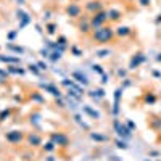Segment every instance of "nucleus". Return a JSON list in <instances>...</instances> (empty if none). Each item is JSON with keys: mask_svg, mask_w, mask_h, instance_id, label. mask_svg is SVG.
<instances>
[{"mask_svg": "<svg viewBox=\"0 0 161 161\" xmlns=\"http://www.w3.org/2000/svg\"><path fill=\"white\" fill-rule=\"evenodd\" d=\"M73 77H74V79H77V82L84 84V85H87V84H89L87 76H84V74L80 73V71H74V73H73Z\"/></svg>", "mask_w": 161, "mask_h": 161, "instance_id": "nucleus-7", "label": "nucleus"}, {"mask_svg": "<svg viewBox=\"0 0 161 161\" xmlns=\"http://www.w3.org/2000/svg\"><path fill=\"white\" fill-rule=\"evenodd\" d=\"M73 52H74L76 55H80V52H79V48H77V47H73Z\"/></svg>", "mask_w": 161, "mask_h": 161, "instance_id": "nucleus-36", "label": "nucleus"}, {"mask_svg": "<svg viewBox=\"0 0 161 161\" xmlns=\"http://www.w3.org/2000/svg\"><path fill=\"white\" fill-rule=\"evenodd\" d=\"M10 73H15V74H23L24 70H20V68H10Z\"/></svg>", "mask_w": 161, "mask_h": 161, "instance_id": "nucleus-25", "label": "nucleus"}, {"mask_svg": "<svg viewBox=\"0 0 161 161\" xmlns=\"http://www.w3.org/2000/svg\"><path fill=\"white\" fill-rule=\"evenodd\" d=\"M16 15H18V18H21V20H23V23H21V26H20V27H24V26L27 24V23H29V16H27V15L24 13V11L18 10V13H16Z\"/></svg>", "mask_w": 161, "mask_h": 161, "instance_id": "nucleus-11", "label": "nucleus"}, {"mask_svg": "<svg viewBox=\"0 0 161 161\" xmlns=\"http://www.w3.org/2000/svg\"><path fill=\"white\" fill-rule=\"evenodd\" d=\"M118 74H119V76H126V71H124V70H119Z\"/></svg>", "mask_w": 161, "mask_h": 161, "instance_id": "nucleus-37", "label": "nucleus"}, {"mask_svg": "<svg viewBox=\"0 0 161 161\" xmlns=\"http://www.w3.org/2000/svg\"><path fill=\"white\" fill-rule=\"evenodd\" d=\"M97 55L102 56V58H105V56L110 55V50H100V52H97Z\"/></svg>", "mask_w": 161, "mask_h": 161, "instance_id": "nucleus-23", "label": "nucleus"}, {"mask_svg": "<svg viewBox=\"0 0 161 161\" xmlns=\"http://www.w3.org/2000/svg\"><path fill=\"white\" fill-rule=\"evenodd\" d=\"M42 87L47 90V92H50L52 95H55V97H60V90L56 89V87H53V85H50V84H42Z\"/></svg>", "mask_w": 161, "mask_h": 161, "instance_id": "nucleus-9", "label": "nucleus"}, {"mask_svg": "<svg viewBox=\"0 0 161 161\" xmlns=\"http://www.w3.org/2000/svg\"><path fill=\"white\" fill-rule=\"evenodd\" d=\"M37 66L40 68V70H47V65H45V63H42V61H39V63H37Z\"/></svg>", "mask_w": 161, "mask_h": 161, "instance_id": "nucleus-31", "label": "nucleus"}, {"mask_svg": "<svg viewBox=\"0 0 161 161\" xmlns=\"http://www.w3.org/2000/svg\"><path fill=\"white\" fill-rule=\"evenodd\" d=\"M92 68H94V71H95V73H98V74H102V76H103V71H102V68H100L98 65H94Z\"/></svg>", "mask_w": 161, "mask_h": 161, "instance_id": "nucleus-29", "label": "nucleus"}, {"mask_svg": "<svg viewBox=\"0 0 161 161\" xmlns=\"http://www.w3.org/2000/svg\"><path fill=\"white\" fill-rule=\"evenodd\" d=\"M52 140H53V143H58V145H68V137L63 134H53Z\"/></svg>", "mask_w": 161, "mask_h": 161, "instance_id": "nucleus-6", "label": "nucleus"}, {"mask_svg": "<svg viewBox=\"0 0 161 161\" xmlns=\"http://www.w3.org/2000/svg\"><path fill=\"white\" fill-rule=\"evenodd\" d=\"M121 94H123V89H116V92H114V106H113V113L118 114L119 113V98H121Z\"/></svg>", "mask_w": 161, "mask_h": 161, "instance_id": "nucleus-5", "label": "nucleus"}, {"mask_svg": "<svg viewBox=\"0 0 161 161\" xmlns=\"http://www.w3.org/2000/svg\"><path fill=\"white\" fill-rule=\"evenodd\" d=\"M139 3L142 5V7H147V5L150 3V0H139Z\"/></svg>", "mask_w": 161, "mask_h": 161, "instance_id": "nucleus-32", "label": "nucleus"}, {"mask_svg": "<svg viewBox=\"0 0 161 161\" xmlns=\"http://www.w3.org/2000/svg\"><path fill=\"white\" fill-rule=\"evenodd\" d=\"M2 61H8V63H18L20 58H13V56H0Z\"/></svg>", "mask_w": 161, "mask_h": 161, "instance_id": "nucleus-19", "label": "nucleus"}, {"mask_svg": "<svg viewBox=\"0 0 161 161\" xmlns=\"http://www.w3.org/2000/svg\"><path fill=\"white\" fill-rule=\"evenodd\" d=\"M158 161H161V159H158Z\"/></svg>", "mask_w": 161, "mask_h": 161, "instance_id": "nucleus-40", "label": "nucleus"}, {"mask_svg": "<svg viewBox=\"0 0 161 161\" xmlns=\"http://www.w3.org/2000/svg\"><path fill=\"white\" fill-rule=\"evenodd\" d=\"M114 129H116L118 135H121V137H123V139H131V137H132V132H131V129L127 127V126L121 124L118 119L114 121Z\"/></svg>", "mask_w": 161, "mask_h": 161, "instance_id": "nucleus-2", "label": "nucleus"}, {"mask_svg": "<svg viewBox=\"0 0 161 161\" xmlns=\"http://www.w3.org/2000/svg\"><path fill=\"white\" fill-rule=\"evenodd\" d=\"M8 48H11L13 52H18V53H23V48L18 47V45H8Z\"/></svg>", "mask_w": 161, "mask_h": 161, "instance_id": "nucleus-24", "label": "nucleus"}, {"mask_svg": "<svg viewBox=\"0 0 161 161\" xmlns=\"http://www.w3.org/2000/svg\"><path fill=\"white\" fill-rule=\"evenodd\" d=\"M44 148H45L47 152H53V150H55V143L50 142V143H47V145H44Z\"/></svg>", "mask_w": 161, "mask_h": 161, "instance_id": "nucleus-22", "label": "nucleus"}, {"mask_svg": "<svg viewBox=\"0 0 161 161\" xmlns=\"http://www.w3.org/2000/svg\"><path fill=\"white\" fill-rule=\"evenodd\" d=\"M118 36H127V34L131 32V29L129 27H126V26H121V27H118Z\"/></svg>", "mask_w": 161, "mask_h": 161, "instance_id": "nucleus-15", "label": "nucleus"}, {"mask_svg": "<svg viewBox=\"0 0 161 161\" xmlns=\"http://www.w3.org/2000/svg\"><path fill=\"white\" fill-rule=\"evenodd\" d=\"M108 20V13H105V11H100V13H97L94 16V20H92V27L94 29H100L102 24Z\"/></svg>", "mask_w": 161, "mask_h": 161, "instance_id": "nucleus-3", "label": "nucleus"}, {"mask_svg": "<svg viewBox=\"0 0 161 161\" xmlns=\"http://www.w3.org/2000/svg\"><path fill=\"white\" fill-rule=\"evenodd\" d=\"M79 13H80V8L77 7V5H70V7H68V15L70 16H79Z\"/></svg>", "mask_w": 161, "mask_h": 161, "instance_id": "nucleus-10", "label": "nucleus"}, {"mask_svg": "<svg viewBox=\"0 0 161 161\" xmlns=\"http://www.w3.org/2000/svg\"><path fill=\"white\" fill-rule=\"evenodd\" d=\"M116 147H118V148H123V150H126V148H127V143H126L124 140H116Z\"/></svg>", "mask_w": 161, "mask_h": 161, "instance_id": "nucleus-20", "label": "nucleus"}, {"mask_svg": "<svg viewBox=\"0 0 161 161\" xmlns=\"http://www.w3.org/2000/svg\"><path fill=\"white\" fill-rule=\"evenodd\" d=\"M87 8L92 10V11H95V10H100L102 5H100V2H90V3L87 5Z\"/></svg>", "mask_w": 161, "mask_h": 161, "instance_id": "nucleus-16", "label": "nucleus"}, {"mask_svg": "<svg viewBox=\"0 0 161 161\" xmlns=\"http://www.w3.org/2000/svg\"><path fill=\"white\" fill-rule=\"evenodd\" d=\"M7 140H10V142H20L21 140V132H18V131L8 132V134H7Z\"/></svg>", "mask_w": 161, "mask_h": 161, "instance_id": "nucleus-8", "label": "nucleus"}, {"mask_svg": "<svg viewBox=\"0 0 161 161\" xmlns=\"http://www.w3.org/2000/svg\"><path fill=\"white\" fill-rule=\"evenodd\" d=\"M34 100H37V102H42V97H40V95H34Z\"/></svg>", "mask_w": 161, "mask_h": 161, "instance_id": "nucleus-35", "label": "nucleus"}, {"mask_svg": "<svg viewBox=\"0 0 161 161\" xmlns=\"http://www.w3.org/2000/svg\"><path fill=\"white\" fill-rule=\"evenodd\" d=\"M92 139H94V140H100V142H103V140H106V137H105V135H100V134H92Z\"/></svg>", "mask_w": 161, "mask_h": 161, "instance_id": "nucleus-21", "label": "nucleus"}, {"mask_svg": "<svg viewBox=\"0 0 161 161\" xmlns=\"http://www.w3.org/2000/svg\"><path fill=\"white\" fill-rule=\"evenodd\" d=\"M29 143H31V145H39V143H40V137L39 135H29Z\"/></svg>", "mask_w": 161, "mask_h": 161, "instance_id": "nucleus-18", "label": "nucleus"}, {"mask_svg": "<svg viewBox=\"0 0 161 161\" xmlns=\"http://www.w3.org/2000/svg\"><path fill=\"white\" fill-rule=\"evenodd\" d=\"M8 37H10V40H13V39L16 37V32H10V34H8Z\"/></svg>", "mask_w": 161, "mask_h": 161, "instance_id": "nucleus-33", "label": "nucleus"}, {"mask_svg": "<svg viewBox=\"0 0 161 161\" xmlns=\"http://www.w3.org/2000/svg\"><path fill=\"white\" fill-rule=\"evenodd\" d=\"M84 113L90 114V116H92V118H95V119H98V118H100V113H98V111H94L90 106H84Z\"/></svg>", "mask_w": 161, "mask_h": 161, "instance_id": "nucleus-13", "label": "nucleus"}, {"mask_svg": "<svg viewBox=\"0 0 161 161\" xmlns=\"http://www.w3.org/2000/svg\"><path fill=\"white\" fill-rule=\"evenodd\" d=\"M127 127H129V129L132 131V129H134V127H135V124H134V123H131V121H129V123H127Z\"/></svg>", "mask_w": 161, "mask_h": 161, "instance_id": "nucleus-34", "label": "nucleus"}, {"mask_svg": "<svg viewBox=\"0 0 161 161\" xmlns=\"http://www.w3.org/2000/svg\"><path fill=\"white\" fill-rule=\"evenodd\" d=\"M156 60H158V61H161V53H159V55L156 56Z\"/></svg>", "mask_w": 161, "mask_h": 161, "instance_id": "nucleus-38", "label": "nucleus"}, {"mask_svg": "<svg viewBox=\"0 0 161 161\" xmlns=\"http://www.w3.org/2000/svg\"><path fill=\"white\" fill-rule=\"evenodd\" d=\"M48 58H50L52 61H56V60H60V58H61V52H60V50L53 52V53H50V56H48Z\"/></svg>", "mask_w": 161, "mask_h": 161, "instance_id": "nucleus-17", "label": "nucleus"}, {"mask_svg": "<svg viewBox=\"0 0 161 161\" xmlns=\"http://www.w3.org/2000/svg\"><path fill=\"white\" fill-rule=\"evenodd\" d=\"M94 37L97 42H100V44H106V42H110L111 37H113V31H111V27H100V29H97L95 34H94Z\"/></svg>", "mask_w": 161, "mask_h": 161, "instance_id": "nucleus-1", "label": "nucleus"}, {"mask_svg": "<svg viewBox=\"0 0 161 161\" xmlns=\"http://www.w3.org/2000/svg\"><path fill=\"white\" fill-rule=\"evenodd\" d=\"M55 29H56V26H55V24H48V26H47L48 34H53V32H55Z\"/></svg>", "mask_w": 161, "mask_h": 161, "instance_id": "nucleus-27", "label": "nucleus"}, {"mask_svg": "<svg viewBox=\"0 0 161 161\" xmlns=\"http://www.w3.org/2000/svg\"><path fill=\"white\" fill-rule=\"evenodd\" d=\"M156 23H161V15H159V18H156Z\"/></svg>", "mask_w": 161, "mask_h": 161, "instance_id": "nucleus-39", "label": "nucleus"}, {"mask_svg": "<svg viewBox=\"0 0 161 161\" xmlns=\"http://www.w3.org/2000/svg\"><path fill=\"white\" fill-rule=\"evenodd\" d=\"M147 161H148V159H147Z\"/></svg>", "mask_w": 161, "mask_h": 161, "instance_id": "nucleus-41", "label": "nucleus"}, {"mask_svg": "<svg viewBox=\"0 0 161 161\" xmlns=\"http://www.w3.org/2000/svg\"><path fill=\"white\" fill-rule=\"evenodd\" d=\"M155 100H156V98H155V95H147L145 97V102L147 103H155Z\"/></svg>", "mask_w": 161, "mask_h": 161, "instance_id": "nucleus-26", "label": "nucleus"}, {"mask_svg": "<svg viewBox=\"0 0 161 161\" xmlns=\"http://www.w3.org/2000/svg\"><path fill=\"white\" fill-rule=\"evenodd\" d=\"M29 71L34 73V74H39V70H37V65L34 66V65H29Z\"/></svg>", "mask_w": 161, "mask_h": 161, "instance_id": "nucleus-28", "label": "nucleus"}, {"mask_svg": "<svg viewBox=\"0 0 161 161\" xmlns=\"http://www.w3.org/2000/svg\"><path fill=\"white\" fill-rule=\"evenodd\" d=\"M90 97H92V98H103V97H105V90H103V89L92 90L90 92Z\"/></svg>", "mask_w": 161, "mask_h": 161, "instance_id": "nucleus-12", "label": "nucleus"}, {"mask_svg": "<svg viewBox=\"0 0 161 161\" xmlns=\"http://www.w3.org/2000/svg\"><path fill=\"white\" fill-rule=\"evenodd\" d=\"M108 18L116 21V20H119V18H121V13H119L118 10H110V11H108Z\"/></svg>", "mask_w": 161, "mask_h": 161, "instance_id": "nucleus-14", "label": "nucleus"}, {"mask_svg": "<svg viewBox=\"0 0 161 161\" xmlns=\"http://www.w3.org/2000/svg\"><path fill=\"white\" fill-rule=\"evenodd\" d=\"M147 58H145V55H142V53H139V55H135V56H132V60H131V65H129V68L131 70H135L137 66L140 65V63H143Z\"/></svg>", "mask_w": 161, "mask_h": 161, "instance_id": "nucleus-4", "label": "nucleus"}, {"mask_svg": "<svg viewBox=\"0 0 161 161\" xmlns=\"http://www.w3.org/2000/svg\"><path fill=\"white\" fill-rule=\"evenodd\" d=\"M8 114H10V111H8V110H7V111H2V114H0V119H2V121H3L5 118H7V116H8Z\"/></svg>", "mask_w": 161, "mask_h": 161, "instance_id": "nucleus-30", "label": "nucleus"}]
</instances>
